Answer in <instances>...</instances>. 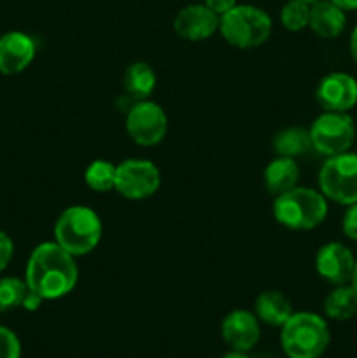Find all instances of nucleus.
Masks as SVG:
<instances>
[{"mask_svg": "<svg viewBox=\"0 0 357 358\" xmlns=\"http://www.w3.org/2000/svg\"><path fill=\"white\" fill-rule=\"evenodd\" d=\"M104 226L94 210L84 205L69 206L56 219L52 234L55 241L74 257L91 254L98 247Z\"/></svg>", "mask_w": 357, "mask_h": 358, "instance_id": "f03ea898", "label": "nucleus"}, {"mask_svg": "<svg viewBox=\"0 0 357 358\" xmlns=\"http://www.w3.org/2000/svg\"><path fill=\"white\" fill-rule=\"evenodd\" d=\"M318 189L326 199L338 205L357 203V154L343 152L328 157L318 170Z\"/></svg>", "mask_w": 357, "mask_h": 358, "instance_id": "423d86ee", "label": "nucleus"}, {"mask_svg": "<svg viewBox=\"0 0 357 358\" xmlns=\"http://www.w3.org/2000/svg\"><path fill=\"white\" fill-rule=\"evenodd\" d=\"M37 45L30 35L23 31H7L0 37V73L14 76L34 62Z\"/></svg>", "mask_w": 357, "mask_h": 358, "instance_id": "4468645a", "label": "nucleus"}, {"mask_svg": "<svg viewBox=\"0 0 357 358\" xmlns=\"http://www.w3.org/2000/svg\"><path fill=\"white\" fill-rule=\"evenodd\" d=\"M354 268H356V257L352 250L340 241H329L322 245L315 255L317 275L335 287L350 283Z\"/></svg>", "mask_w": 357, "mask_h": 358, "instance_id": "9b49d317", "label": "nucleus"}, {"mask_svg": "<svg viewBox=\"0 0 357 358\" xmlns=\"http://www.w3.org/2000/svg\"><path fill=\"white\" fill-rule=\"evenodd\" d=\"M346 24L345 10L331 0H318L310 6L308 28L321 38H336L343 34Z\"/></svg>", "mask_w": 357, "mask_h": 358, "instance_id": "2eb2a0df", "label": "nucleus"}, {"mask_svg": "<svg viewBox=\"0 0 357 358\" xmlns=\"http://www.w3.org/2000/svg\"><path fill=\"white\" fill-rule=\"evenodd\" d=\"M262 182L273 198L294 189L300 182V166L296 159L275 156V159L270 161L262 171Z\"/></svg>", "mask_w": 357, "mask_h": 358, "instance_id": "dca6fc26", "label": "nucleus"}, {"mask_svg": "<svg viewBox=\"0 0 357 358\" xmlns=\"http://www.w3.org/2000/svg\"><path fill=\"white\" fill-rule=\"evenodd\" d=\"M342 231L349 240L357 241V203L346 206L342 220Z\"/></svg>", "mask_w": 357, "mask_h": 358, "instance_id": "393cba45", "label": "nucleus"}, {"mask_svg": "<svg viewBox=\"0 0 357 358\" xmlns=\"http://www.w3.org/2000/svg\"><path fill=\"white\" fill-rule=\"evenodd\" d=\"M315 100L326 112H349L357 105V80L345 72L328 73L318 80Z\"/></svg>", "mask_w": 357, "mask_h": 358, "instance_id": "9d476101", "label": "nucleus"}, {"mask_svg": "<svg viewBox=\"0 0 357 358\" xmlns=\"http://www.w3.org/2000/svg\"><path fill=\"white\" fill-rule=\"evenodd\" d=\"M84 182L94 192H108L115 184V164L107 159H94L84 171Z\"/></svg>", "mask_w": 357, "mask_h": 358, "instance_id": "412c9836", "label": "nucleus"}, {"mask_svg": "<svg viewBox=\"0 0 357 358\" xmlns=\"http://www.w3.org/2000/svg\"><path fill=\"white\" fill-rule=\"evenodd\" d=\"M14 255V243L4 231H0V271L9 266L10 259Z\"/></svg>", "mask_w": 357, "mask_h": 358, "instance_id": "a878e982", "label": "nucleus"}, {"mask_svg": "<svg viewBox=\"0 0 357 358\" xmlns=\"http://www.w3.org/2000/svg\"><path fill=\"white\" fill-rule=\"evenodd\" d=\"M312 147L326 157L349 152L356 138V122L349 112H322L308 128Z\"/></svg>", "mask_w": 357, "mask_h": 358, "instance_id": "0eeeda50", "label": "nucleus"}, {"mask_svg": "<svg viewBox=\"0 0 357 358\" xmlns=\"http://www.w3.org/2000/svg\"><path fill=\"white\" fill-rule=\"evenodd\" d=\"M223 358H248V357L244 355L241 352H231V353H227V355H224Z\"/></svg>", "mask_w": 357, "mask_h": 358, "instance_id": "2f4dec72", "label": "nucleus"}, {"mask_svg": "<svg viewBox=\"0 0 357 358\" xmlns=\"http://www.w3.org/2000/svg\"><path fill=\"white\" fill-rule=\"evenodd\" d=\"M174 30L188 42H202L219 31V16L205 3H189L174 17Z\"/></svg>", "mask_w": 357, "mask_h": 358, "instance_id": "f8f14e48", "label": "nucleus"}, {"mask_svg": "<svg viewBox=\"0 0 357 358\" xmlns=\"http://www.w3.org/2000/svg\"><path fill=\"white\" fill-rule=\"evenodd\" d=\"M273 30L266 10L255 6H234L219 17V31L224 41L237 49H252L265 44Z\"/></svg>", "mask_w": 357, "mask_h": 358, "instance_id": "39448f33", "label": "nucleus"}, {"mask_svg": "<svg viewBox=\"0 0 357 358\" xmlns=\"http://www.w3.org/2000/svg\"><path fill=\"white\" fill-rule=\"evenodd\" d=\"M122 86L126 93L136 101L149 100L156 87V72L146 62L132 63L122 76Z\"/></svg>", "mask_w": 357, "mask_h": 358, "instance_id": "6ab92c4d", "label": "nucleus"}, {"mask_svg": "<svg viewBox=\"0 0 357 358\" xmlns=\"http://www.w3.org/2000/svg\"><path fill=\"white\" fill-rule=\"evenodd\" d=\"M24 282L31 292L44 301L62 299L76 289L79 266L76 257L63 250L55 240L37 245L24 269Z\"/></svg>", "mask_w": 357, "mask_h": 358, "instance_id": "f257e3e1", "label": "nucleus"}, {"mask_svg": "<svg viewBox=\"0 0 357 358\" xmlns=\"http://www.w3.org/2000/svg\"><path fill=\"white\" fill-rule=\"evenodd\" d=\"M324 311L329 318L338 322L350 320L357 313V292L350 283L336 285L324 301Z\"/></svg>", "mask_w": 357, "mask_h": 358, "instance_id": "aec40b11", "label": "nucleus"}, {"mask_svg": "<svg viewBox=\"0 0 357 358\" xmlns=\"http://www.w3.org/2000/svg\"><path fill=\"white\" fill-rule=\"evenodd\" d=\"M332 3L343 10H356L357 9V0H331Z\"/></svg>", "mask_w": 357, "mask_h": 358, "instance_id": "c756f323", "label": "nucleus"}, {"mask_svg": "<svg viewBox=\"0 0 357 358\" xmlns=\"http://www.w3.org/2000/svg\"><path fill=\"white\" fill-rule=\"evenodd\" d=\"M0 358H21L20 339L6 327H0Z\"/></svg>", "mask_w": 357, "mask_h": 358, "instance_id": "b1692460", "label": "nucleus"}, {"mask_svg": "<svg viewBox=\"0 0 357 358\" xmlns=\"http://www.w3.org/2000/svg\"><path fill=\"white\" fill-rule=\"evenodd\" d=\"M272 147L275 156L290 157V159L303 157L310 150H314L310 131H308V128H303V126H289V128L280 129L273 136Z\"/></svg>", "mask_w": 357, "mask_h": 358, "instance_id": "a211bd4d", "label": "nucleus"}, {"mask_svg": "<svg viewBox=\"0 0 357 358\" xmlns=\"http://www.w3.org/2000/svg\"><path fill=\"white\" fill-rule=\"evenodd\" d=\"M273 217L280 226L290 231H310L321 226L328 217V199L321 191L294 187L276 196Z\"/></svg>", "mask_w": 357, "mask_h": 358, "instance_id": "7ed1b4c3", "label": "nucleus"}, {"mask_svg": "<svg viewBox=\"0 0 357 358\" xmlns=\"http://www.w3.org/2000/svg\"><path fill=\"white\" fill-rule=\"evenodd\" d=\"M27 290V282L21 278L7 276L0 280V313L20 308L23 304Z\"/></svg>", "mask_w": 357, "mask_h": 358, "instance_id": "4be33fe9", "label": "nucleus"}, {"mask_svg": "<svg viewBox=\"0 0 357 358\" xmlns=\"http://www.w3.org/2000/svg\"><path fill=\"white\" fill-rule=\"evenodd\" d=\"M350 285L356 289L357 292V259H356V268H354V275H352V280H350Z\"/></svg>", "mask_w": 357, "mask_h": 358, "instance_id": "7c9ffc66", "label": "nucleus"}, {"mask_svg": "<svg viewBox=\"0 0 357 358\" xmlns=\"http://www.w3.org/2000/svg\"><path fill=\"white\" fill-rule=\"evenodd\" d=\"M161 173L156 164L142 157H130L115 164L114 189L126 199L142 201L158 192Z\"/></svg>", "mask_w": 357, "mask_h": 358, "instance_id": "6e6552de", "label": "nucleus"}, {"mask_svg": "<svg viewBox=\"0 0 357 358\" xmlns=\"http://www.w3.org/2000/svg\"><path fill=\"white\" fill-rule=\"evenodd\" d=\"M42 301L44 299H42L38 294L31 292V290L28 289L27 294H24V299H23V304H21V306H23L27 311H37L38 308H41Z\"/></svg>", "mask_w": 357, "mask_h": 358, "instance_id": "cd10ccee", "label": "nucleus"}, {"mask_svg": "<svg viewBox=\"0 0 357 358\" xmlns=\"http://www.w3.org/2000/svg\"><path fill=\"white\" fill-rule=\"evenodd\" d=\"M203 3L220 17L223 14H226L227 10L237 6V0H203Z\"/></svg>", "mask_w": 357, "mask_h": 358, "instance_id": "bb28decb", "label": "nucleus"}, {"mask_svg": "<svg viewBox=\"0 0 357 358\" xmlns=\"http://www.w3.org/2000/svg\"><path fill=\"white\" fill-rule=\"evenodd\" d=\"M329 341L331 334L326 320L310 311L290 315L280 332L284 353L289 358H321Z\"/></svg>", "mask_w": 357, "mask_h": 358, "instance_id": "20e7f679", "label": "nucleus"}, {"mask_svg": "<svg viewBox=\"0 0 357 358\" xmlns=\"http://www.w3.org/2000/svg\"><path fill=\"white\" fill-rule=\"evenodd\" d=\"M254 311L259 322L272 325V327H282L294 313L290 301L279 290H266V292L259 294L254 304Z\"/></svg>", "mask_w": 357, "mask_h": 358, "instance_id": "f3484780", "label": "nucleus"}, {"mask_svg": "<svg viewBox=\"0 0 357 358\" xmlns=\"http://www.w3.org/2000/svg\"><path fill=\"white\" fill-rule=\"evenodd\" d=\"M349 49H350V56H352L354 62L357 63V24H356V27H354L352 34H350Z\"/></svg>", "mask_w": 357, "mask_h": 358, "instance_id": "c85d7f7f", "label": "nucleus"}, {"mask_svg": "<svg viewBox=\"0 0 357 358\" xmlns=\"http://www.w3.org/2000/svg\"><path fill=\"white\" fill-rule=\"evenodd\" d=\"M301 2H307V3H310V6H312V3L318 2V0H301Z\"/></svg>", "mask_w": 357, "mask_h": 358, "instance_id": "473e14b6", "label": "nucleus"}, {"mask_svg": "<svg viewBox=\"0 0 357 358\" xmlns=\"http://www.w3.org/2000/svg\"><path fill=\"white\" fill-rule=\"evenodd\" d=\"M220 334H223L226 345L233 348V352H248L258 345L259 338H261L259 318L251 311H231L220 324Z\"/></svg>", "mask_w": 357, "mask_h": 358, "instance_id": "ddd939ff", "label": "nucleus"}, {"mask_svg": "<svg viewBox=\"0 0 357 358\" xmlns=\"http://www.w3.org/2000/svg\"><path fill=\"white\" fill-rule=\"evenodd\" d=\"M126 133L133 143L153 147L163 142L168 133V117L163 108L150 100H140L126 114Z\"/></svg>", "mask_w": 357, "mask_h": 358, "instance_id": "1a4fd4ad", "label": "nucleus"}, {"mask_svg": "<svg viewBox=\"0 0 357 358\" xmlns=\"http://www.w3.org/2000/svg\"><path fill=\"white\" fill-rule=\"evenodd\" d=\"M310 21V3L301 0H289L280 10V23L289 31H301Z\"/></svg>", "mask_w": 357, "mask_h": 358, "instance_id": "5701e85b", "label": "nucleus"}]
</instances>
